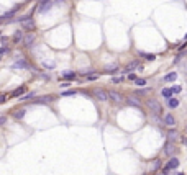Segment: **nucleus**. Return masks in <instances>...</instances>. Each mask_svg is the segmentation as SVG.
Here are the masks:
<instances>
[{
  "label": "nucleus",
  "instance_id": "f03ea898",
  "mask_svg": "<svg viewBox=\"0 0 187 175\" xmlns=\"http://www.w3.org/2000/svg\"><path fill=\"white\" fill-rule=\"evenodd\" d=\"M176 151H177V147H176V144L172 143V141H167L166 144H164V154H166V156H174V152H176Z\"/></svg>",
  "mask_w": 187,
  "mask_h": 175
},
{
  "label": "nucleus",
  "instance_id": "c85d7f7f",
  "mask_svg": "<svg viewBox=\"0 0 187 175\" xmlns=\"http://www.w3.org/2000/svg\"><path fill=\"white\" fill-rule=\"evenodd\" d=\"M87 80H95V79H99V75L97 74H90V75H87Z\"/></svg>",
  "mask_w": 187,
  "mask_h": 175
},
{
  "label": "nucleus",
  "instance_id": "c756f323",
  "mask_svg": "<svg viewBox=\"0 0 187 175\" xmlns=\"http://www.w3.org/2000/svg\"><path fill=\"white\" fill-rule=\"evenodd\" d=\"M34 93H28V95H25V97H21L20 100H30V98H33Z\"/></svg>",
  "mask_w": 187,
  "mask_h": 175
},
{
  "label": "nucleus",
  "instance_id": "4468645a",
  "mask_svg": "<svg viewBox=\"0 0 187 175\" xmlns=\"http://www.w3.org/2000/svg\"><path fill=\"white\" fill-rule=\"evenodd\" d=\"M117 71H118V65H117V64L107 65V67H105V74H115Z\"/></svg>",
  "mask_w": 187,
  "mask_h": 175
},
{
  "label": "nucleus",
  "instance_id": "9b49d317",
  "mask_svg": "<svg viewBox=\"0 0 187 175\" xmlns=\"http://www.w3.org/2000/svg\"><path fill=\"white\" fill-rule=\"evenodd\" d=\"M30 65H28L27 61H18V62H15L13 64V69H28Z\"/></svg>",
  "mask_w": 187,
  "mask_h": 175
},
{
  "label": "nucleus",
  "instance_id": "c9c22d12",
  "mask_svg": "<svg viewBox=\"0 0 187 175\" xmlns=\"http://www.w3.org/2000/svg\"><path fill=\"white\" fill-rule=\"evenodd\" d=\"M174 175H186L184 172H177V174H174Z\"/></svg>",
  "mask_w": 187,
  "mask_h": 175
},
{
  "label": "nucleus",
  "instance_id": "e433bc0d",
  "mask_svg": "<svg viewBox=\"0 0 187 175\" xmlns=\"http://www.w3.org/2000/svg\"><path fill=\"white\" fill-rule=\"evenodd\" d=\"M186 39H187V33H186Z\"/></svg>",
  "mask_w": 187,
  "mask_h": 175
},
{
  "label": "nucleus",
  "instance_id": "0eeeda50",
  "mask_svg": "<svg viewBox=\"0 0 187 175\" xmlns=\"http://www.w3.org/2000/svg\"><path fill=\"white\" fill-rule=\"evenodd\" d=\"M108 100H112L115 103H121V102H123V97H121L118 92H108Z\"/></svg>",
  "mask_w": 187,
  "mask_h": 175
},
{
  "label": "nucleus",
  "instance_id": "a878e982",
  "mask_svg": "<svg viewBox=\"0 0 187 175\" xmlns=\"http://www.w3.org/2000/svg\"><path fill=\"white\" fill-rule=\"evenodd\" d=\"M159 165H161V160H159V159H156V160H154V164L151 165V170H156V169H159Z\"/></svg>",
  "mask_w": 187,
  "mask_h": 175
},
{
  "label": "nucleus",
  "instance_id": "1a4fd4ad",
  "mask_svg": "<svg viewBox=\"0 0 187 175\" xmlns=\"http://www.w3.org/2000/svg\"><path fill=\"white\" fill-rule=\"evenodd\" d=\"M179 106V100L177 98H167V108H171V110H174V108H177Z\"/></svg>",
  "mask_w": 187,
  "mask_h": 175
},
{
  "label": "nucleus",
  "instance_id": "a211bd4d",
  "mask_svg": "<svg viewBox=\"0 0 187 175\" xmlns=\"http://www.w3.org/2000/svg\"><path fill=\"white\" fill-rule=\"evenodd\" d=\"M62 77L67 79V80H72V79H76V74L71 71H66V72H62Z\"/></svg>",
  "mask_w": 187,
  "mask_h": 175
},
{
  "label": "nucleus",
  "instance_id": "f3484780",
  "mask_svg": "<svg viewBox=\"0 0 187 175\" xmlns=\"http://www.w3.org/2000/svg\"><path fill=\"white\" fill-rule=\"evenodd\" d=\"M25 90H27L25 87H18L17 90H13V92H12V97H20L21 93H25Z\"/></svg>",
  "mask_w": 187,
  "mask_h": 175
},
{
  "label": "nucleus",
  "instance_id": "ddd939ff",
  "mask_svg": "<svg viewBox=\"0 0 187 175\" xmlns=\"http://www.w3.org/2000/svg\"><path fill=\"white\" fill-rule=\"evenodd\" d=\"M127 102L131 105V106H138V108H140V100H138L136 97H128Z\"/></svg>",
  "mask_w": 187,
  "mask_h": 175
},
{
  "label": "nucleus",
  "instance_id": "393cba45",
  "mask_svg": "<svg viewBox=\"0 0 187 175\" xmlns=\"http://www.w3.org/2000/svg\"><path fill=\"white\" fill-rule=\"evenodd\" d=\"M72 95H76V90H67L61 93V97H72Z\"/></svg>",
  "mask_w": 187,
  "mask_h": 175
},
{
  "label": "nucleus",
  "instance_id": "2f4dec72",
  "mask_svg": "<svg viewBox=\"0 0 187 175\" xmlns=\"http://www.w3.org/2000/svg\"><path fill=\"white\" fill-rule=\"evenodd\" d=\"M43 65H44V67H48V69L54 67V64H53V62H43Z\"/></svg>",
  "mask_w": 187,
  "mask_h": 175
},
{
  "label": "nucleus",
  "instance_id": "2eb2a0df",
  "mask_svg": "<svg viewBox=\"0 0 187 175\" xmlns=\"http://www.w3.org/2000/svg\"><path fill=\"white\" fill-rule=\"evenodd\" d=\"M177 139V131H174V129H171L169 133H167V141H176Z\"/></svg>",
  "mask_w": 187,
  "mask_h": 175
},
{
  "label": "nucleus",
  "instance_id": "f704fd0d",
  "mask_svg": "<svg viewBox=\"0 0 187 175\" xmlns=\"http://www.w3.org/2000/svg\"><path fill=\"white\" fill-rule=\"evenodd\" d=\"M182 143H184V144L187 146V137H182Z\"/></svg>",
  "mask_w": 187,
  "mask_h": 175
},
{
  "label": "nucleus",
  "instance_id": "423d86ee",
  "mask_svg": "<svg viewBox=\"0 0 187 175\" xmlns=\"http://www.w3.org/2000/svg\"><path fill=\"white\" fill-rule=\"evenodd\" d=\"M162 121H164V124H166V126H169V128H174V126H176V123H177V121H176V118H174L171 113H166Z\"/></svg>",
  "mask_w": 187,
  "mask_h": 175
},
{
  "label": "nucleus",
  "instance_id": "39448f33",
  "mask_svg": "<svg viewBox=\"0 0 187 175\" xmlns=\"http://www.w3.org/2000/svg\"><path fill=\"white\" fill-rule=\"evenodd\" d=\"M93 93H95L97 100H100V102H107V100H108V92L103 90V88H97Z\"/></svg>",
  "mask_w": 187,
  "mask_h": 175
},
{
  "label": "nucleus",
  "instance_id": "412c9836",
  "mask_svg": "<svg viewBox=\"0 0 187 175\" xmlns=\"http://www.w3.org/2000/svg\"><path fill=\"white\" fill-rule=\"evenodd\" d=\"M135 84L138 85V87H145V85H146V80H145V79H135Z\"/></svg>",
  "mask_w": 187,
  "mask_h": 175
},
{
  "label": "nucleus",
  "instance_id": "dca6fc26",
  "mask_svg": "<svg viewBox=\"0 0 187 175\" xmlns=\"http://www.w3.org/2000/svg\"><path fill=\"white\" fill-rule=\"evenodd\" d=\"M161 95H162V97H164V98L167 100V98H171V97H172L174 93L171 92V88H162V90H161Z\"/></svg>",
  "mask_w": 187,
  "mask_h": 175
},
{
  "label": "nucleus",
  "instance_id": "b1692460",
  "mask_svg": "<svg viewBox=\"0 0 187 175\" xmlns=\"http://www.w3.org/2000/svg\"><path fill=\"white\" fill-rule=\"evenodd\" d=\"M171 92H172V93H180V92H182V87H180V85H174V87H171Z\"/></svg>",
  "mask_w": 187,
  "mask_h": 175
},
{
  "label": "nucleus",
  "instance_id": "6ab92c4d",
  "mask_svg": "<svg viewBox=\"0 0 187 175\" xmlns=\"http://www.w3.org/2000/svg\"><path fill=\"white\" fill-rule=\"evenodd\" d=\"M13 116L17 118V120H21V118L25 116V110H23V108H21V110H17L13 113Z\"/></svg>",
  "mask_w": 187,
  "mask_h": 175
},
{
  "label": "nucleus",
  "instance_id": "4c0bfd02",
  "mask_svg": "<svg viewBox=\"0 0 187 175\" xmlns=\"http://www.w3.org/2000/svg\"><path fill=\"white\" fill-rule=\"evenodd\" d=\"M145 175H148V174H145Z\"/></svg>",
  "mask_w": 187,
  "mask_h": 175
},
{
  "label": "nucleus",
  "instance_id": "f257e3e1",
  "mask_svg": "<svg viewBox=\"0 0 187 175\" xmlns=\"http://www.w3.org/2000/svg\"><path fill=\"white\" fill-rule=\"evenodd\" d=\"M146 106L149 108V111H151V113H156V115H159V113H161V108H162V106H161V103L158 102V100H154V98H149V100H148V102H146Z\"/></svg>",
  "mask_w": 187,
  "mask_h": 175
},
{
  "label": "nucleus",
  "instance_id": "aec40b11",
  "mask_svg": "<svg viewBox=\"0 0 187 175\" xmlns=\"http://www.w3.org/2000/svg\"><path fill=\"white\" fill-rule=\"evenodd\" d=\"M140 56H143L146 61H154V59H156V56H154V54H145V52H140Z\"/></svg>",
  "mask_w": 187,
  "mask_h": 175
},
{
  "label": "nucleus",
  "instance_id": "9d476101",
  "mask_svg": "<svg viewBox=\"0 0 187 175\" xmlns=\"http://www.w3.org/2000/svg\"><path fill=\"white\" fill-rule=\"evenodd\" d=\"M33 41H34V34L33 33H30V34H27V36L23 38V43H25L27 46H31L33 44Z\"/></svg>",
  "mask_w": 187,
  "mask_h": 175
},
{
  "label": "nucleus",
  "instance_id": "7ed1b4c3",
  "mask_svg": "<svg viewBox=\"0 0 187 175\" xmlns=\"http://www.w3.org/2000/svg\"><path fill=\"white\" fill-rule=\"evenodd\" d=\"M51 7H53V2H51V0H41L40 7H38V12H40V13L49 12V10H51Z\"/></svg>",
  "mask_w": 187,
  "mask_h": 175
},
{
  "label": "nucleus",
  "instance_id": "473e14b6",
  "mask_svg": "<svg viewBox=\"0 0 187 175\" xmlns=\"http://www.w3.org/2000/svg\"><path fill=\"white\" fill-rule=\"evenodd\" d=\"M128 79H130V80H135V79H136V75H135L133 72H130V74H128Z\"/></svg>",
  "mask_w": 187,
  "mask_h": 175
},
{
  "label": "nucleus",
  "instance_id": "5701e85b",
  "mask_svg": "<svg viewBox=\"0 0 187 175\" xmlns=\"http://www.w3.org/2000/svg\"><path fill=\"white\" fill-rule=\"evenodd\" d=\"M21 38H23V33H21V31H17V33H15V36H13V41H15V43H18Z\"/></svg>",
  "mask_w": 187,
  "mask_h": 175
},
{
  "label": "nucleus",
  "instance_id": "cd10ccee",
  "mask_svg": "<svg viewBox=\"0 0 187 175\" xmlns=\"http://www.w3.org/2000/svg\"><path fill=\"white\" fill-rule=\"evenodd\" d=\"M149 92H151L149 88H143V90H138V92H136V95H146V93H149Z\"/></svg>",
  "mask_w": 187,
  "mask_h": 175
},
{
  "label": "nucleus",
  "instance_id": "72a5a7b5",
  "mask_svg": "<svg viewBox=\"0 0 187 175\" xmlns=\"http://www.w3.org/2000/svg\"><path fill=\"white\" fill-rule=\"evenodd\" d=\"M3 102H5V95H3V93H0V103H3Z\"/></svg>",
  "mask_w": 187,
  "mask_h": 175
},
{
  "label": "nucleus",
  "instance_id": "6e6552de",
  "mask_svg": "<svg viewBox=\"0 0 187 175\" xmlns=\"http://www.w3.org/2000/svg\"><path fill=\"white\" fill-rule=\"evenodd\" d=\"M136 67L140 69V62H138V61H133V62H130V64L123 69V74H130V72H133Z\"/></svg>",
  "mask_w": 187,
  "mask_h": 175
},
{
  "label": "nucleus",
  "instance_id": "f8f14e48",
  "mask_svg": "<svg viewBox=\"0 0 187 175\" xmlns=\"http://www.w3.org/2000/svg\"><path fill=\"white\" fill-rule=\"evenodd\" d=\"M177 79V72H169L167 75H164V82H174Z\"/></svg>",
  "mask_w": 187,
  "mask_h": 175
},
{
  "label": "nucleus",
  "instance_id": "4be33fe9",
  "mask_svg": "<svg viewBox=\"0 0 187 175\" xmlns=\"http://www.w3.org/2000/svg\"><path fill=\"white\" fill-rule=\"evenodd\" d=\"M51 100H53V97H43V98H38L36 102H38V103H48V102H51Z\"/></svg>",
  "mask_w": 187,
  "mask_h": 175
},
{
  "label": "nucleus",
  "instance_id": "20e7f679",
  "mask_svg": "<svg viewBox=\"0 0 187 175\" xmlns=\"http://www.w3.org/2000/svg\"><path fill=\"white\" fill-rule=\"evenodd\" d=\"M179 164H180V160L177 159V157H172V156H171V159H169V162L166 164V167H164V169H166V170L177 169V167H179Z\"/></svg>",
  "mask_w": 187,
  "mask_h": 175
},
{
  "label": "nucleus",
  "instance_id": "7c9ffc66",
  "mask_svg": "<svg viewBox=\"0 0 187 175\" xmlns=\"http://www.w3.org/2000/svg\"><path fill=\"white\" fill-rule=\"evenodd\" d=\"M5 123H7V116H0V126H3Z\"/></svg>",
  "mask_w": 187,
  "mask_h": 175
},
{
  "label": "nucleus",
  "instance_id": "bb28decb",
  "mask_svg": "<svg viewBox=\"0 0 187 175\" xmlns=\"http://www.w3.org/2000/svg\"><path fill=\"white\" fill-rule=\"evenodd\" d=\"M123 79L125 77H112V84H120V82H123Z\"/></svg>",
  "mask_w": 187,
  "mask_h": 175
}]
</instances>
